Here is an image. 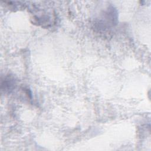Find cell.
Returning <instances> with one entry per match:
<instances>
[{"label":"cell","instance_id":"obj_1","mask_svg":"<svg viewBox=\"0 0 151 151\" xmlns=\"http://www.w3.org/2000/svg\"><path fill=\"white\" fill-rule=\"evenodd\" d=\"M15 81L14 78L8 76L2 82L1 89L5 91L11 92L15 88Z\"/></svg>","mask_w":151,"mask_h":151}]
</instances>
